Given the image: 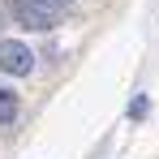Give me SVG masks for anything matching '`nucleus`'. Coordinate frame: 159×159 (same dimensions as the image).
<instances>
[{"instance_id": "nucleus-1", "label": "nucleus", "mask_w": 159, "mask_h": 159, "mask_svg": "<svg viewBox=\"0 0 159 159\" xmlns=\"http://www.w3.org/2000/svg\"><path fill=\"white\" fill-rule=\"evenodd\" d=\"M9 13L26 30H52L56 26V4H48V0H9Z\"/></svg>"}, {"instance_id": "nucleus-2", "label": "nucleus", "mask_w": 159, "mask_h": 159, "mask_svg": "<svg viewBox=\"0 0 159 159\" xmlns=\"http://www.w3.org/2000/svg\"><path fill=\"white\" fill-rule=\"evenodd\" d=\"M0 69L13 73V78H26L34 69V52L26 43H17V39H0Z\"/></svg>"}, {"instance_id": "nucleus-3", "label": "nucleus", "mask_w": 159, "mask_h": 159, "mask_svg": "<svg viewBox=\"0 0 159 159\" xmlns=\"http://www.w3.org/2000/svg\"><path fill=\"white\" fill-rule=\"evenodd\" d=\"M17 90H9V86H0V125H13L17 120Z\"/></svg>"}, {"instance_id": "nucleus-4", "label": "nucleus", "mask_w": 159, "mask_h": 159, "mask_svg": "<svg viewBox=\"0 0 159 159\" xmlns=\"http://www.w3.org/2000/svg\"><path fill=\"white\" fill-rule=\"evenodd\" d=\"M146 107H151L146 99H133V103H129V116H146Z\"/></svg>"}, {"instance_id": "nucleus-5", "label": "nucleus", "mask_w": 159, "mask_h": 159, "mask_svg": "<svg viewBox=\"0 0 159 159\" xmlns=\"http://www.w3.org/2000/svg\"><path fill=\"white\" fill-rule=\"evenodd\" d=\"M48 4H73V0H48Z\"/></svg>"}]
</instances>
